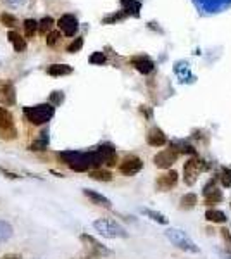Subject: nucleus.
Returning <instances> with one entry per match:
<instances>
[{"label":"nucleus","mask_w":231,"mask_h":259,"mask_svg":"<svg viewBox=\"0 0 231 259\" xmlns=\"http://www.w3.org/2000/svg\"><path fill=\"white\" fill-rule=\"evenodd\" d=\"M81 47H83V36H76V38H74L68 47H66V50H68L69 54H76L81 50Z\"/></svg>","instance_id":"obj_32"},{"label":"nucleus","mask_w":231,"mask_h":259,"mask_svg":"<svg viewBox=\"0 0 231 259\" xmlns=\"http://www.w3.org/2000/svg\"><path fill=\"white\" fill-rule=\"evenodd\" d=\"M94 228L102 237H107V239H126L128 237V232L119 223L109 218H100L94 221Z\"/></svg>","instance_id":"obj_5"},{"label":"nucleus","mask_w":231,"mask_h":259,"mask_svg":"<svg viewBox=\"0 0 231 259\" xmlns=\"http://www.w3.org/2000/svg\"><path fill=\"white\" fill-rule=\"evenodd\" d=\"M79 240L85 245V252L79 256V259H100L104 256H111L112 254L106 245H102L99 240L94 239L91 235H88V233H83V235L79 237Z\"/></svg>","instance_id":"obj_4"},{"label":"nucleus","mask_w":231,"mask_h":259,"mask_svg":"<svg viewBox=\"0 0 231 259\" xmlns=\"http://www.w3.org/2000/svg\"><path fill=\"white\" fill-rule=\"evenodd\" d=\"M59 161L68 168L78 173H90L91 169H99L104 164V157L99 147L94 150H62L57 154Z\"/></svg>","instance_id":"obj_1"},{"label":"nucleus","mask_w":231,"mask_h":259,"mask_svg":"<svg viewBox=\"0 0 231 259\" xmlns=\"http://www.w3.org/2000/svg\"><path fill=\"white\" fill-rule=\"evenodd\" d=\"M221 257L222 259H231V250H221Z\"/></svg>","instance_id":"obj_39"},{"label":"nucleus","mask_w":231,"mask_h":259,"mask_svg":"<svg viewBox=\"0 0 231 259\" xmlns=\"http://www.w3.org/2000/svg\"><path fill=\"white\" fill-rule=\"evenodd\" d=\"M147 144H149L150 147H162V145L167 144L166 133L159 126H152L147 132Z\"/></svg>","instance_id":"obj_15"},{"label":"nucleus","mask_w":231,"mask_h":259,"mask_svg":"<svg viewBox=\"0 0 231 259\" xmlns=\"http://www.w3.org/2000/svg\"><path fill=\"white\" fill-rule=\"evenodd\" d=\"M73 73V68L68 64H50L47 68V74L50 76H68Z\"/></svg>","instance_id":"obj_18"},{"label":"nucleus","mask_w":231,"mask_h":259,"mask_svg":"<svg viewBox=\"0 0 231 259\" xmlns=\"http://www.w3.org/2000/svg\"><path fill=\"white\" fill-rule=\"evenodd\" d=\"M88 177H90L91 180H97V182H111L112 180V173L109 169H91L90 173H88Z\"/></svg>","instance_id":"obj_25"},{"label":"nucleus","mask_w":231,"mask_h":259,"mask_svg":"<svg viewBox=\"0 0 231 259\" xmlns=\"http://www.w3.org/2000/svg\"><path fill=\"white\" fill-rule=\"evenodd\" d=\"M62 38V33L59 31V30H54V31H50L49 35H47V38H45V41H47V45L49 47H56L57 45V41Z\"/></svg>","instance_id":"obj_31"},{"label":"nucleus","mask_w":231,"mask_h":259,"mask_svg":"<svg viewBox=\"0 0 231 259\" xmlns=\"http://www.w3.org/2000/svg\"><path fill=\"white\" fill-rule=\"evenodd\" d=\"M178 178L179 177L176 173V169H167L166 173L159 175L157 180H155V189L159 192H169L178 185Z\"/></svg>","instance_id":"obj_12"},{"label":"nucleus","mask_w":231,"mask_h":259,"mask_svg":"<svg viewBox=\"0 0 231 259\" xmlns=\"http://www.w3.org/2000/svg\"><path fill=\"white\" fill-rule=\"evenodd\" d=\"M199 204V197H197V194H184L181 199H179V209L181 211H188V209H193V207Z\"/></svg>","instance_id":"obj_20"},{"label":"nucleus","mask_w":231,"mask_h":259,"mask_svg":"<svg viewBox=\"0 0 231 259\" xmlns=\"http://www.w3.org/2000/svg\"><path fill=\"white\" fill-rule=\"evenodd\" d=\"M12 235H14V228L11 227V223H7V221L0 220V244L7 242Z\"/></svg>","instance_id":"obj_26"},{"label":"nucleus","mask_w":231,"mask_h":259,"mask_svg":"<svg viewBox=\"0 0 231 259\" xmlns=\"http://www.w3.org/2000/svg\"><path fill=\"white\" fill-rule=\"evenodd\" d=\"M171 147H174L179 154H188V156H197V149L188 144L187 140H173Z\"/></svg>","instance_id":"obj_19"},{"label":"nucleus","mask_w":231,"mask_h":259,"mask_svg":"<svg viewBox=\"0 0 231 259\" xmlns=\"http://www.w3.org/2000/svg\"><path fill=\"white\" fill-rule=\"evenodd\" d=\"M209 169H211V164H209L207 161H204L202 157H199V156H192L190 159L183 164V182H184V185L193 187L197 183V180H199L200 173L209 171Z\"/></svg>","instance_id":"obj_3"},{"label":"nucleus","mask_w":231,"mask_h":259,"mask_svg":"<svg viewBox=\"0 0 231 259\" xmlns=\"http://www.w3.org/2000/svg\"><path fill=\"white\" fill-rule=\"evenodd\" d=\"M121 6H123V12L126 14H133L135 18L140 16L142 4L138 0H121Z\"/></svg>","instance_id":"obj_22"},{"label":"nucleus","mask_w":231,"mask_h":259,"mask_svg":"<svg viewBox=\"0 0 231 259\" xmlns=\"http://www.w3.org/2000/svg\"><path fill=\"white\" fill-rule=\"evenodd\" d=\"M18 137V130L14 126V118L11 111L6 107H0V139L2 140H14Z\"/></svg>","instance_id":"obj_7"},{"label":"nucleus","mask_w":231,"mask_h":259,"mask_svg":"<svg viewBox=\"0 0 231 259\" xmlns=\"http://www.w3.org/2000/svg\"><path fill=\"white\" fill-rule=\"evenodd\" d=\"M90 62H91V64L102 66V64H106V62H107V57H106V54H104V52H94L90 56Z\"/></svg>","instance_id":"obj_33"},{"label":"nucleus","mask_w":231,"mask_h":259,"mask_svg":"<svg viewBox=\"0 0 231 259\" xmlns=\"http://www.w3.org/2000/svg\"><path fill=\"white\" fill-rule=\"evenodd\" d=\"M229 206H231V204H229Z\"/></svg>","instance_id":"obj_40"},{"label":"nucleus","mask_w":231,"mask_h":259,"mask_svg":"<svg viewBox=\"0 0 231 259\" xmlns=\"http://www.w3.org/2000/svg\"><path fill=\"white\" fill-rule=\"evenodd\" d=\"M142 169H144V161H142L138 156H133V154L126 156L124 159L119 162V171L124 175V177H135V175L140 173Z\"/></svg>","instance_id":"obj_10"},{"label":"nucleus","mask_w":231,"mask_h":259,"mask_svg":"<svg viewBox=\"0 0 231 259\" xmlns=\"http://www.w3.org/2000/svg\"><path fill=\"white\" fill-rule=\"evenodd\" d=\"M219 233H221L222 240H224V244L228 245V249L231 250V232H229L228 228H221V230H219Z\"/></svg>","instance_id":"obj_36"},{"label":"nucleus","mask_w":231,"mask_h":259,"mask_svg":"<svg viewBox=\"0 0 231 259\" xmlns=\"http://www.w3.org/2000/svg\"><path fill=\"white\" fill-rule=\"evenodd\" d=\"M56 21H54L50 16H47V18H43L38 23V31H40V35H43V36H47L50 31H54V26H56Z\"/></svg>","instance_id":"obj_28"},{"label":"nucleus","mask_w":231,"mask_h":259,"mask_svg":"<svg viewBox=\"0 0 231 259\" xmlns=\"http://www.w3.org/2000/svg\"><path fill=\"white\" fill-rule=\"evenodd\" d=\"M83 194H85L86 197L95 204V206L106 207V209H112V202L106 197V195L99 194V192H95V190H90V189H85L83 190Z\"/></svg>","instance_id":"obj_16"},{"label":"nucleus","mask_w":231,"mask_h":259,"mask_svg":"<svg viewBox=\"0 0 231 259\" xmlns=\"http://www.w3.org/2000/svg\"><path fill=\"white\" fill-rule=\"evenodd\" d=\"M0 102L6 107L16 104V89L11 80H0Z\"/></svg>","instance_id":"obj_13"},{"label":"nucleus","mask_w":231,"mask_h":259,"mask_svg":"<svg viewBox=\"0 0 231 259\" xmlns=\"http://www.w3.org/2000/svg\"><path fill=\"white\" fill-rule=\"evenodd\" d=\"M217 178H219L221 185L224 187V189H231V168H226V166H222L219 175H217Z\"/></svg>","instance_id":"obj_30"},{"label":"nucleus","mask_w":231,"mask_h":259,"mask_svg":"<svg viewBox=\"0 0 231 259\" xmlns=\"http://www.w3.org/2000/svg\"><path fill=\"white\" fill-rule=\"evenodd\" d=\"M23 28H24V35H26V38H33V36H35L36 33H38V21H35V19H24Z\"/></svg>","instance_id":"obj_27"},{"label":"nucleus","mask_w":231,"mask_h":259,"mask_svg":"<svg viewBox=\"0 0 231 259\" xmlns=\"http://www.w3.org/2000/svg\"><path fill=\"white\" fill-rule=\"evenodd\" d=\"M57 28L62 35L66 36H74L78 33V28H79V23L76 19L74 14H62L61 18L57 19Z\"/></svg>","instance_id":"obj_11"},{"label":"nucleus","mask_w":231,"mask_h":259,"mask_svg":"<svg viewBox=\"0 0 231 259\" xmlns=\"http://www.w3.org/2000/svg\"><path fill=\"white\" fill-rule=\"evenodd\" d=\"M24 118L28 119V123H31L33 126H40V124L49 123L50 119L56 114V107L50 102L36 104V106H28L23 109Z\"/></svg>","instance_id":"obj_2"},{"label":"nucleus","mask_w":231,"mask_h":259,"mask_svg":"<svg viewBox=\"0 0 231 259\" xmlns=\"http://www.w3.org/2000/svg\"><path fill=\"white\" fill-rule=\"evenodd\" d=\"M47 147H49V130H43V132H40L38 139L29 145V150H45Z\"/></svg>","instance_id":"obj_23"},{"label":"nucleus","mask_w":231,"mask_h":259,"mask_svg":"<svg viewBox=\"0 0 231 259\" xmlns=\"http://www.w3.org/2000/svg\"><path fill=\"white\" fill-rule=\"evenodd\" d=\"M0 23H2L4 26L11 28V30H14V28L19 24V21H18L16 16L9 14V12H2V14H0Z\"/></svg>","instance_id":"obj_29"},{"label":"nucleus","mask_w":231,"mask_h":259,"mask_svg":"<svg viewBox=\"0 0 231 259\" xmlns=\"http://www.w3.org/2000/svg\"><path fill=\"white\" fill-rule=\"evenodd\" d=\"M217 180H219V178L212 177L204 185V192H202V194H204V202L207 204V206L219 204V202H222V199H224V195H222V190L217 189Z\"/></svg>","instance_id":"obj_9"},{"label":"nucleus","mask_w":231,"mask_h":259,"mask_svg":"<svg viewBox=\"0 0 231 259\" xmlns=\"http://www.w3.org/2000/svg\"><path fill=\"white\" fill-rule=\"evenodd\" d=\"M62 102H64V94H62V92L56 90V92H52V94H50V104H52L54 107L61 106Z\"/></svg>","instance_id":"obj_34"},{"label":"nucleus","mask_w":231,"mask_h":259,"mask_svg":"<svg viewBox=\"0 0 231 259\" xmlns=\"http://www.w3.org/2000/svg\"><path fill=\"white\" fill-rule=\"evenodd\" d=\"M0 173H2L4 177H7V178H12V180H18V178H21L18 173H11L9 169H4V168H0Z\"/></svg>","instance_id":"obj_37"},{"label":"nucleus","mask_w":231,"mask_h":259,"mask_svg":"<svg viewBox=\"0 0 231 259\" xmlns=\"http://www.w3.org/2000/svg\"><path fill=\"white\" fill-rule=\"evenodd\" d=\"M126 16H128L126 12H116V14H111V16H107V18H104L102 23H104V24H112V23H116V21L124 19Z\"/></svg>","instance_id":"obj_35"},{"label":"nucleus","mask_w":231,"mask_h":259,"mask_svg":"<svg viewBox=\"0 0 231 259\" xmlns=\"http://www.w3.org/2000/svg\"><path fill=\"white\" fill-rule=\"evenodd\" d=\"M7 38H9V41L12 44V47H14L16 52H24L28 47V44H26V38H23V35H19L18 31H14V30H11L9 31V35H7Z\"/></svg>","instance_id":"obj_17"},{"label":"nucleus","mask_w":231,"mask_h":259,"mask_svg":"<svg viewBox=\"0 0 231 259\" xmlns=\"http://www.w3.org/2000/svg\"><path fill=\"white\" fill-rule=\"evenodd\" d=\"M129 64H131L140 74H145V76L152 73L155 68L154 61L150 59L149 56H133L131 59H129Z\"/></svg>","instance_id":"obj_14"},{"label":"nucleus","mask_w":231,"mask_h":259,"mask_svg":"<svg viewBox=\"0 0 231 259\" xmlns=\"http://www.w3.org/2000/svg\"><path fill=\"white\" fill-rule=\"evenodd\" d=\"M166 237L171 240V244L176 245L178 249L184 250V252H192V254H199L200 252V247L193 242L183 230L179 228H169L166 232Z\"/></svg>","instance_id":"obj_6"},{"label":"nucleus","mask_w":231,"mask_h":259,"mask_svg":"<svg viewBox=\"0 0 231 259\" xmlns=\"http://www.w3.org/2000/svg\"><path fill=\"white\" fill-rule=\"evenodd\" d=\"M0 259H23V257H21L19 254H4Z\"/></svg>","instance_id":"obj_38"},{"label":"nucleus","mask_w":231,"mask_h":259,"mask_svg":"<svg viewBox=\"0 0 231 259\" xmlns=\"http://www.w3.org/2000/svg\"><path fill=\"white\" fill-rule=\"evenodd\" d=\"M140 212H142V214H145L147 218H150L152 221H155V223H159V225H167V223H169V220H167L166 216L161 214V212H157V211H154V209H147V207H142Z\"/></svg>","instance_id":"obj_24"},{"label":"nucleus","mask_w":231,"mask_h":259,"mask_svg":"<svg viewBox=\"0 0 231 259\" xmlns=\"http://www.w3.org/2000/svg\"><path fill=\"white\" fill-rule=\"evenodd\" d=\"M205 220L209 221V223H216V225H224L228 218H226V214L219 209H207L205 211Z\"/></svg>","instance_id":"obj_21"},{"label":"nucleus","mask_w":231,"mask_h":259,"mask_svg":"<svg viewBox=\"0 0 231 259\" xmlns=\"http://www.w3.org/2000/svg\"><path fill=\"white\" fill-rule=\"evenodd\" d=\"M178 157H179V152L169 145V149H164L161 152L155 154L154 164H155V168H159V169H171V166L178 161Z\"/></svg>","instance_id":"obj_8"}]
</instances>
